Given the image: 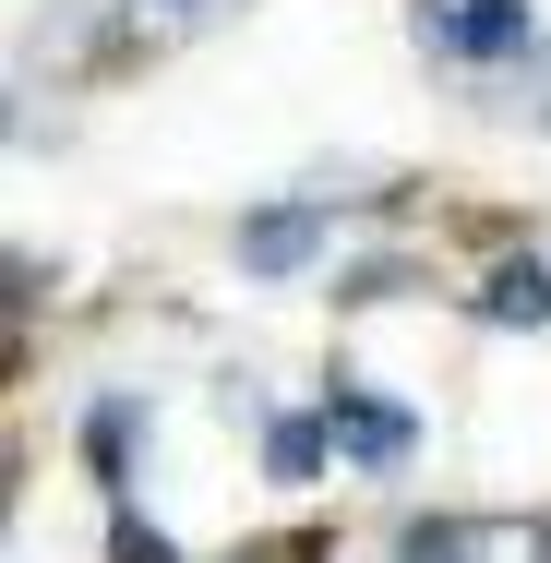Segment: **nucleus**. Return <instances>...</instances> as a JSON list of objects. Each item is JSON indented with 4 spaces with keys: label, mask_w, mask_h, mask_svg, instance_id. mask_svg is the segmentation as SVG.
Here are the masks:
<instances>
[{
    "label": "nucleus",
    "mask_w": 551,
    "mask_h": 563,
    "mask_svg": "<svg viewBox=\"0 0 551 563\" xmlns=\"http://www.w3.org/2000/svg\"><path fill=\"white\" fill-rule=\"evenodd\" d=\"M335 420V467H360V479H396L408 455L432 444L420 432V408H396V396H372V372H324V396H312Z\"/></svg>",
    "instance_id": "3"
},
{
    "label": "nucleus",
    "mask_w": 551,
    "mask_h": 563,
    "mask_svg": "<svg viewBox=\"0 0 551 563\" xmlns=\"http://www.w3.org/2000/svg\"><path fill=\"white\" fill-rule=\"evenodd\" d=\"M467 324L480 336H551V252H492L467 288Z\"/></svg>",
    "instance_id": "6"
},
{
    "label": "nucleus",
    "mask_w": 551,
    "mask_h": 563,
    "mask_svg": "<svg viewBox=\"0 0 551 563\" xmlns=\"http://www.w3.org/2000/svg\"><path fill=\"white\" fill-rule=\"evenodd\" d=\"M73 444H85V479L132 504V479H144V444H156V396L144 384H97L85 396V420H73Z\"/></svg>",
    "instance_id": "4"
},
{
    "label": "nucleus",
    "mask_w": 551,
    "mask_h": 563,
    "mask_svg": "<svg viewBox=\"0 0 551 563\" xmlns=\"http://www.w3.org/2000/svg\"><path fill=\"white\" fill-rule=\"evenodd\" d=\"M109 563H180V540H168L156 516H132V504H109Z\"/></svg>",
    "instance_id": "9"
},
{
    "label": "nucleus",
    "mask_w": 551,
    "mask_h": 563,
    "mask_svg": "<svg viewBox=\"0 0 551 563\" xmlns=\"http://www.w3.org/2000/svg\"><path fill=\"white\" fill-rule=\"evenodd\" d=\"M504 85H516L504 109H516V120H540V132H551V36L528 48V60H516V73H504Z\"/></svg>",
    "instance_id": "10"
},
{
    "label": "nucleus",
    "mask_w": 551,
    "mask_h": 563,
    "mask_svg": "<svg viewBox=\"0 0 551 563\" xmlns=\"http://www.w3.org/2000/svg\"><path fill=\"white\" fill-rule=\"evenodd\" d=\"M408 36L420 60H455V73H516L540 48V0H408Z\"/></svg>",
    "instance_id": "1"
},
{
    "label": "nucleus",
    "mask_w": 551,
    "mask_h": 563,
    "mask_svg": "<svg viewBox=\"0 0 551 563\" xmlns=\"http://www.w3.org/2000/svg\"><path fill=\"white\" fill-rule=\"evenodd\" d=\"M420 288V252H360L335 264V312H372V300H408Z\"/></svg>",
    "instance_id": "8"
},
{
    "label": "nucleus",
    "mask_w": 551,
    "mask_h": 563,
    "mask_svg": "<svg viewBox=\"0 0 551 563\" xmlns=\"http://www.w3.org/2000/svg\"><path fill=\"white\" fill-rule=\"evenodd\" d=\"M324 467H335V420L324 408H276V420H264V479H276V492H312Z\"/></svg>",
    "instance_id": "7"
},
{
    "label": "nucleus",
    "mask_w": 551,
    "mask_h": 563,
    "mask_svg": "<svg viewBox=\"0 0 551 563\" xmlns=\"http://www.w3.org/2000/svg\"><path fill=\"white\" fill-rule=\"evenodd\" d=\"M228 264H240L252 288H300L312 264H335V205L324 192H276V205L228 217Z\"/></svg>",
    "instance_id": "2"
},
{
    "label": "nucleus",
    "mask_w": 551,
    "mask_h": 563,
    "mask_svg": "<svg viewBox=\"0 0 551 563\" xmlns=\"http://www.w3.org/2000/svg\"><path fill=\"white\" fill-rule=\"evenodd\" d=\"M396 563H540V540H528L516 516L432 504V516H396Z\"/></svg>",
    "instance_id": "5"
},
{
    "label": "nucleus",
    "mask_w": 551,
    "mask_h": 563,
    "mask_svg": "<svg viewBox=\"0 0 551 563\" xmlns=\"http://www.w3.org/2000/svg\"><path fill=\"white\" fill-rule=\"evenodd\" d=\"M228 0H132V24H156V36H192V24H217Z\"/></svg>",
    "instance_id": "11"
}]
</instances>
